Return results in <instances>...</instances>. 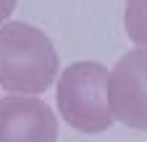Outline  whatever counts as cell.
<instances>
[{"label":"cell","instance_id":"3","mask_svg":"<svg viewBox=\"0 0 147 142\" xmlns=\"http://www.w3.org/2000/svg\"><path fill=\"white\" fill-rule=\"evenodd\" d=\"M110 113L123 126L147 132V47L129 50L108 82Z\"/></svg>","mask_w":147,"mask_h":142},{"label":"cell","instance_id":"5","mask_svg":"<svg viewBox=\"0 0 147 142\" xmlns=\"http://www.w3.org/2000/svg\"><path fill=\"white\" fill-rule=\"evenodd\" d=\"M126 34L139 47H147V0H126Z\"/></svg>","mask_w":147,"mask_h":142},{"label":"cell","instance_id":"1","mask_svg":"<svg viewBox=\"0 0 147 142\" xmlns=\"http://www.w3.org/2000/svg\"><path fill=\"white\" fill-rule=\"evenodd\" d=\"M58 76V53L50 37L32 24L0 26V87L16 95H40Z\"/></svg>","mask_w":147,"mask_h":142},{"label":"cell","instance_id":"4","mask_svg":"<svg viewBox=\"0 0 147 142\" xmlns=\"http://www.w3.org/2000/svg\"><path fill=\"white\" fill-rule=\"evenodd\" d=\"M0 142H58V118L40 97H0Z\"/></svg>","mask_w":147,"mask_h":142},{"label":"cell","instance_id":"2","mask_svg":"<svg viewBox=\"0 0 147 142\" xmlns=\"http://www.w3.org/2000/svg\"><path fill=\"white\" fill-rule=\"evenodd\" d=\"M108 68L97 61H76L58 79V111L71 129L100 134L113 124L108 100Z\"/></svg>","mask_w":147,"mask_h":142},{"label":"cell","instance_id":"6","mask_svg":"<svg viewBox=\"0 0 147 142\" xmlns=\"http://www.w3.org/2000/svg\"><path fill=\"white\" fill-rule=\"evenodd\" d=\"M16 3H18V0H0V26H3V24L8 21V16L13 13Z\"/></svg>","mask_w":147,"mask_h":142}]
</instances>
